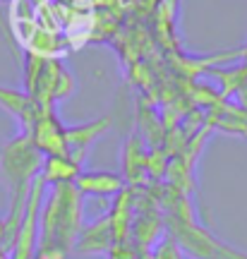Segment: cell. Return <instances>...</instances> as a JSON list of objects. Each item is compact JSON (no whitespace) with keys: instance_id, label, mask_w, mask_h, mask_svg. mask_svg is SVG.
<instances>
[{"instance_id":"6da1fadb","label":"cell","mask_w":247,"mask_h":259,"mask_svg":"<svg viewBox=\"0 0 247 259\" xmlns=\"http://www.w3.org/2000/svg\"><path fill=\"white\" fill-rule=\"evenodd\" d=\"M82 194L74 183L53 185L44 197L38 219V242L34 259H67L74 252V242L84 228Z\"/></svg>"},{"instance_id":"7a4b0ae2","label":"cell","mask_w":247,"mask_h":259,"mask_svg":"<svg viewBox=\"0 0 247 259\" xmlns=\"http://www.w3.org/2000/svg\"><path fill=\"white\" fill-rule=\"evenodd\" d=\"M41 166H44V154L34 147V142L29 139L27 132L10 137L0 147V180L10 194V211L5 216L10 250H12V242L17 235L19 221L24 216V206H27L31 185L41 173Z\"/></svg>"},{"instance_id":"3957f363","label":"cell","mask_w":247,"mask_h":259,"mask_svg":"<svg viewBox=\"0 0 247 259\" xmlns=\"http://www.w3.org/2000/svg\"><path fill=\"white\" fill-rule=\"evenodd\" d=\"M173 226L175 228L171 238L183 247V252L192 254V257H197V259H247V254L235 252L233 247L216 240L207 228L197 226L192 221V213L190 211L183 213L180 219H175Z\"/></svg>"},{"instance_id":"277c9868","label":"cell","mask_w":247,"mask_h":259,"mask_svg":"<svg viewBox=\"0 0 247 259\" xmlns=\"http://www.w3.org/2000/svg\"><path fill=\"white\" fill-rule=\"evenodd\" d=\"M46 183L36 178L31 192H29L27 206H24V216L19 221L17 235L10 250V259H34L38 242V219H41V206H44V197H46Z\"/></svg>"},{"instance_id":"5b68a950","label":"cell","mask_w":247,"mask_h":259,"mask_svg":"<svg viewBox=\"0 0 247 259\" xmlns=\"http://www.w3.org/2000/svg\"><path fill=\"white\" fill-rule=\"evenodd\" d=\"M27 135H29V139L34 142V147L44 154V158L46 156H65V154H67L65 127L53 115V108H41Z\"/></svg>"},{"instance_id":"8992f818","label":"cell","mask_w":247,"mask_h":259,"mask_svg":"<svg viewBox=\"0 0 247 259\" xmlns=\"http://www.w3.org/2000/svg\"><path fill=\"white\" fill-rule=\"evenodd\" d=\"M0 108L8 111L22 125V132H29L31 122L36 120L38 111H41L27 92H19V89H12V87H3V84H0Z\"/></svg>"},{"instance_id":"52a82bcc","label":"cell","mask_w":247,"mask_h":259,"mask_svg":"<svg viewBox=\"0 0 247 259\" xmlns=\"http://www.w3.org/2000/svg\"><path fill=\"white\" fill-rule=\"evenodd\" d=\"M74 187L79 194H92V197H118L122 192V178L110 170H82Z\"/></svg>"},{"instance_id":"ba28073f","label":"cell","mask_w":247,"mask_h":259,"mask_svg":"<svg viewBox=\"0 0 247 259\" xmlns=\"http://www.w3.org/2000/svg\"><path fill=\"white\" fill-rule=\"evenodd\" d=\"M113 250V233H110L108 216L96 219L92 226H84L74 242V252L79 254H103Z\"/></svg>"},{"instance_id":"9c48e42d","label":"cell","mask_w":247,"mask_h":259,"mask_svg":"<svg viewBox=\"0 0 247 259\" xmlns=\"http://www.w3.org/2000/svg\"><path fill=\"white\" fill-rule=\"evenodd\" d=\"M82 173V166H77L72 158L67 156H46L44 158V166L38 178L46 183V185H65V183H74L77 176Z\"/></svg>"},{"instance_id":"30bf717a","label":"cell","mask_w":247,"mask_h":259,"mask_svg":"<svg viewBox=\"0 0 247 259\" xmlns=\"http://www.w3.org/2000/svg\"><path fill=\"white\" fill-rule=\"evenodd\" d=\"M149 257L151 259H185V252H183V247L168 235V238H163V240L156 245L154 252H149Z\"/></svg>"},{"instance_id":"8fae6325","label":"cell","mask_w":247,"mask_h":259,"mask_svg":"<svg viewBox=\"0 0 247 259\" xmlns=\"http://www.w3.org/2000/svg\"><path fill=\"white\" fill-rule=\"evenodd\" d=\"M0 36L5 38V41H8L10 48H12V53H15V41H12V34H10L8 19H5V15H3V10H0Z\"/></svg>"},{"instance_id":"7c38bea8","label":"cell","mask_w":247,"mask_h":259,"mask_svg":"<svg viewBox=\"0 0 247 259\" xmlns=\"http://www.w3.org/2000/svg\"><path fill=\"white\" fill-rule=\"evenodd\" d=\"M15 0H0V5H12Z\"/></svg>"}]
</instances>
